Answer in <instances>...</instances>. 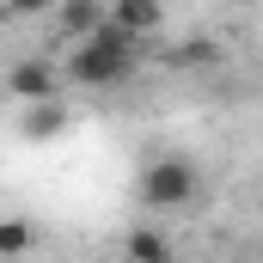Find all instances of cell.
Listing matches in <instances>:
<instances>
[{
    "label": "cell",
    "instance_id": "obj_1",
    "mask_svg": "<svg viewBox=\"0 0 263 263\" xmlns=\"http://www.w3.org/2000/svg\"><path fill=\"white\" fill-rule=\"evenodd\" d=\"M141 43H147V37H135L129 25L104 18L92 37H80V43L67 49V80H73V86H86V92L123 86L135 67H141Z\"/></svg>",
    "mask_w": 263,
    "mask_h": 263
},
{
    "label": "cell",
    "instance_id": "obj_2",
    "mask_svg": "<svg viewBox=\"0 0 263 263\" xmlns=\"http://www.w3.org/2000/svg\"><path fill=\"white\" fill-rule=\"evenodd\" d=\"M196 196H202V165H196V159H184V153H159V159H147L141 178H135V202L153 208V214L190 208Z\"/></svg>",
    "mask_w": 263,
    "mask_h": 263
},
{
    "label": "cell",
    "instance_id": "obj_3",
    "mask_svg": "<svg viewBox=\"0 0 263 263\" xmlns=\"http://www.w3.org/2000/svg\"><path fill=\"white\" fill-rule=\"evenodd\" d=\"M6 98H18V104L62 98V67L49 62V55H31V62H18L12 73H6Z\"/></svg>",
    "mask_w": 263,
    "mask_h": 263
},
{
    "label": "cell",
    "instance_id": "obj_4",
    "mask_svg": "<svg viewBox=\"0 0 263 263\" xmlns=\"http://www.w3.org/2000/svg\"><path fill=\"white\" fill-rule=\"evenodd\" d=\"M49 12H55V31H62L67 43H80V37H92L110 18V0H55Z\"/></svg>",
    "mask_w": 263,
    "mask_h": 263
},
{
    "label": "cell",
    "instance_id": "obj_5",
    "mask_svg": "<svg viewBox=\"0 0 263 263\" xmlns=\"http://www.w3.org/2000/svg\"><path fill=\"white\" fill-rule=\"evenodd\" d=\"M67 129V104L62 98H37V104H25V117H18V135L25 141H55Z\"/></svg>",
    "mask_w": 263,
    "mask_h": 263
},
{
    "label": "cell",
    "instance_id": "obj_6",
    "mask_svg": "<svg viewBox=\"0 0 263 263\" xmlns=\"http://www.w3.org/2000/svg\"><path fill=\"white\" fill-rule=\"evenodd\" d=\"M123 257H129V263H178V251H172V239H165L159 227H129Z\"/></svg>",
    "mask_w": 263,
    "mask_h": 263
},
{
    "label": "cell",
    "instance_id": "obj_7",
    "mask_svg": "<svg viewBox=\"0 0 263 263\" xmlns=\"http://www.w3.org/2000/svg\"><path fill=\"white\" fill-rule=\"evenodd\" d=\"M110 18H117V25H129L135 37H153V31H159V18H165V6H159V0H110Z\"/></svg>",
    "mask_w": 263,
    "mask_h": 263
},
{
    "label": "cell",
    "instance_id": "obj_8",
    "mask_svg": "<svg viewBox=\"0 0 263 263\" xmlns=\"http://www.w3.org/2000/svg\"><path fill=\"white\" fill-rule=\"evenodd\" d=\"M31 245H37V227L18 220V214H6V220H0V257H25Z\"/></svg>",
    "mask_w": 263,
    "mask_h": 263
},
{
    "label": "cell",
    "instance_id": "obj_9",
    "mask_svg": "<svg viewBox=\"0 0 263 263\" xmlns=\"http://www.w3.org/2000/svg\"><path fill=\"white\" fill-rule=\"evenodd\" d=\"M178 62H184V67H214V62H220V43L196 37V43H184V49H178Z\"/></svg>",
    "mask_w": 263,
    "mask_h": 263
},
{
    "label": "cell",
    "instance_id": "obj_10",
    "mask_svg": "<svg viewBox=\"0 0 263 263\" xmlns=\"http://www.w3.org/2000/svg\"><path fill=\"white\" fill-rule=\"evenodd\" d=\"M55 0H0V12H12V18H31V12H49Z\"/></svg>",
    "mask_w": 263,
    "mask_h": 263
}]
</instances>
